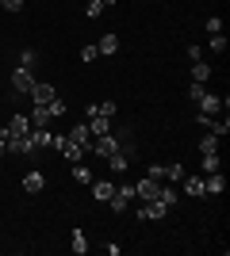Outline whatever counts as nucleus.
I'll use <instances>...</instances> for the list:
<instances>
[{
	"label": "nucleus",
	"instance_id": "f257e3e1",
	"mask_svg": "<svg viewBox=\"0 0 230 256\" xmlns=\"http://www.w3.org/2000/svg\"><path fill=\"white\" fill-rule=\"evenodd\" d=\"M123 142H131V134L127 130H119V134H100V138H92V146H88V153H100V157H111V153L123 150Z\"/></svg>",
	"mask_w": 230,
	"mask_h": 256
},
{
	"label": "nucleus",
	"instance_id": "f03ea898",
	"mask_svg": "<svg viewBox=\"0 0 230 256\" xmlns=\"http://www.w3.org/2000/svg\"><path fill=\"white\" fill-rule=\"evenodd\" d=\"M8 84H12V96H31V88H35V76L31 69H23V65H16L8 76Z\"/></svg>",
	"mask_w": 230,
	"mask_h": 256
},
{
	"label": "nucleus",
	"instance_id": "7ed1b4c3",
	"mask_svg": "<svg viewBox=\"0 0 230 256\" xmlns=\"http://www.w3.org/2000/svg\"><path fill=\"white\" fill-rule=\"evenodd\" d=\"M165 214H169V206H165V203H157V199H150V203H138L134 218H138V222H161Z\"/></svg>",
	"mask_w": 230,
	"mask_h": 256
},
{
	"label": "nucleus",
	"instance_id": "20e7f679",
	"mask_svg": "<svg viewBox=\"0 0 230 256\" xmlns=\"http://www.w3.org/2000/svg\"><path fill=\"white\" fill-rule=\"evenodd\" d=\"M196 122H199L203 130H207V134H215V138H226V130H230V122H226V118H215V115H199Z\"/></svg>",
	"mask_w": 230,
	"mask_h": 256
},
{
	"label": "nucleus",
	"instance_id": "39448f33",
	"mask_svg": "<svg viewBox=\"0 0 230 256\" xmlns=\"http://www.w3.org/2000/svg\"><path fill=\"white\" fill-rule=\"evenodd\" d=\"M157 192H161V180H153V176H146V180H138V184H134V195H138L142 203L157 199Z\"/></svg>",
	"mask_w": 230,
	"mask_h": 256
},
{
	"label": "nucleus",
	"instance_id": "423d86ee",
	"mask_svg": "<svg viewBox=\"0 0 230 256\" xmlns=\"http://www.w3.org/2000/svg\"><path fill=\"white\" fill-rule=\"evenodd\" d=\"M54 150H62V157L66 160H85V150H81V146H77V142H69V138H54Z\"/></svg>",
	"mask_w": 230,
	"mask_h": 256
},
{
	"label": "nucleus",
	"instance_id": "0eeeda50",
	"mask_svg": "<svg viewBox=\"0 0 230 256\" xmlns=\"http://www.w3.org/2000/svg\"><path fill=\"white\" fill-rule=\"evenodd\" d=\"M66 138H69V142H77V146H81L85 153H88V146H92V134H88V122H73Z\"/></svg>",
	"mask_w": 230,
	"mask_h": 256
},
{
	"label": "nucleus",
	"instance_id": "6e6552de",
	"mask_svg": "<svg viewBox=\"0 0 230 256\" xmlns=\"http://www.w3.org/2000/svg\"><path fill=\"white\" fill-rule=\"evenodd\" d=\"M54 96H58V88L50 84V80H35V88H31V100H35V104H50Z\"/></svg>",
	"mask_w": 230,
	"mask_h": 256
},
{
	"label": "nucleus",
	"instance_id": "1a4fd4ad",
	"mask_svg": "<svg viewBox=\"0 0 230 256\" xmlns=\"http://www.w3.org/2000/svg\"><path fill=\"white\" fill-rule=\"evenodd\" d=\"M196 104H199V115H219L222 111V96H215V92H203Z\"/></svg>",
	"mask_w": 230,
	"mask_h": 256
},
{
	"label": "nucleus",
	"instance_id": "9d476101",
	"mask_svg": "<svg viewBox=\"0 0 230 256\" xmlns=\"http://www.w3.org/2000/svg\"><path fill=\"white\" fill-rule=\"evenodd\" d=\"M27 130H31V115H12V118H8V130H4V134H12V138H23Z\"/></svg>",
	"mask_w": 230,
	"mask_h": 256
},
{
	"label": "nucleus",
	"instance_id": "9b49d317",
	"mask_svg": "<svg viewBox=\"0 0 230 256\" xmlns=\"http://www.w3.org/2000/svg\"><path fill=\"white\" fill-rule=\"evenodd\" d=\"M222 188H226V176H222V172H207V176H203V195H222Z\"/></svg>",
	"mask_w": 230,
	"mask_h": 256
},
{
	"label": "nucleus",
	"instance_id": "f8f14e48",
	"mask_svg": "<svg viewBox=\"0 0 230 256\" xmlns=\"http://www.w3.org/2000/svg\"><path fill=\"white\" fill-rule=\"evenodd\" d=\"M180 192H184L188 199H199V195H203V176H188V172H184V180H180Z\"/></svg>",
	"mask_w": 230,
	"mask_h": 256
},
{
	"label": "nucleus",
	"instance_id": "ddd939ff",
	"mask_svg": "<svg viewBox=\"0 0 230 256\" xmlns=\"http://www.w3.org/2000/svg\"><path fill=\"white\" fill-rule=\"evenodd\" d=\"M115 111H119V107H115V100H104V104H88V107H85V115H88V118H92V115L115 118Z\"/></svg>",
	"mask_w": 230,
	"mask_h": 256
},
{
	"label": "nucleus",
	"instance_id": "4468645a",
	"mask_svg": "<svg viewBox=\"0 0 230 256\" xmlns=\"http://www.w3.org/2000/svg\"><path fill=\"white\" fill-rule=\"evenodd\" d=\"M111 195H115V184L111 180H92V199L96 203H108Z\"/></svg>",
	"mask_w": 230,
	"mask_h": 256
},
{
	"label": "nucleus",
	"instance_id": "2eb2a0df",
	"mask_svg": "<svg viewBox=\"0 0 230 256\" xmlns=\"http://www.w3.org/2000/svg\"><path fill=\"white\" fill-rule=\"evenodd\" d=\"M43 188H46V176H43V172H27V176H23V192H27V195H39Z\"/></svg>",
	"mask_w": 230,
	"mask_h": 256
},
{
	"label": "nucleus",
	"instance_id": "dca6fc26",
	"mask_svg": "<svg viewBox=\"0 0 230 256\" xmlns=\"http://www.w3.org/2000/svg\"><path fill=\"white\" fill-rule=\"evenodd\" d=\"M50 122H54L50 107H46V104H35L31 107V126H50Z\"/></svg>",
	"mask_w": 230,
	"mask_h": 256
},
{
	"label": "nucleus",
	"instance_id": "f3484780",
	"mask_svg": "<svg viewBox=\"0 0 230 256\" xmlns=\"http://www.w3.org/2000/svg\"><path fill=\"white\" fill-rule=\"evenodd\" d=\"M157 203H165L169 210H173V206L180 203V192H176L173 184H161V192H157Z\"/></svg>",
	"mask_w": 230,
	"mask_h": 256
},
{
	"label": "nucleus",
	"instance_id": "a211bd4d",
	"mask_svg": "<svg viewBox=\"0 0 230 256\" xmlns=\"http://www.w3.org/2000/svg\"><path fill=\"white\" fill-rule=\"evenodd\" d=\"M108 130H111V118H104V115H92V118H88V134H92V138L108 134Z\"/></svg>",
	"mask_w": 230,
	"mask_h": 256
},
{
	"label": "nucleus",
	"instance_id": "6ab92c4d",
	"mask_svg": "<svg viewBox=\"0 0 230 256\" xmlns=\"http://www.w3.org/2000/svg\"><path fill=\"white\" fill-rule=\"evenodd\" d=\"M96 50L100 54H104V58H111V54H115V50H119V34H104V38H100V46H96Z\"/></svg>",
	"mask_w": 230,
	"mask_h": 256
},
{
	"label": "nucleus",
	"instance_id": "aec40b11",
	"mask_svg": "<svg viewBox=\"0 0 230 256\" xmlns=\"http://www.w3.org/2000/svg\"><path fill=\"white\" fill-rule=\"evenodd\" d=\"M192 80H196V84H207L211 80V65L207 62H192Z\"/></svg>",
	"mask_w": 230,
	"mask_h": 256
},
{
	"label": "nucleus",
	"instance_id": "412c9836",
	"mask_svg": "<svg viewBox=\"0 0 230 256\" xmlns=\"http://www.w3.org/2000/svg\"><path fill=\"white\" fill-rule=\"evenodd\" d=\"M184 164H165V168H161V180H173V184H180V180H184Z\"/></svg>",
	"mask_w": 230,
	"mask_h": 256
},
{
	"label": "nucleus",
	"instance_id": "4be33fe9",
	"mask_svg": "<svg viewBox=\"0 0 230 256\" xmlns=\"http://www.w3.org/2000/svg\"><path fill=\"white\" fill-rule=\"evenodd\" d=\"M69 248H73L77 256H85V252H88V237H85V230H73V245H69Z\"/></svg>",
	"mask_w": 230,
	"mask_h": 256
},
{
	"label": "nucleus",
	"instance_id": "5701e85b",
	"mask_svg": "<svg viewBox=\"0 0 230 256\" xmlns=\"http://www.w3.org/2000/svg\"><path fill=\"white\" fill-rule=\"evenodd\" d=\"M108 206H111V210H115V214H127V210H131V199H123V195L115 192V195H111V199H108Z\"/></svg>",
	"mask_w": 230,
	"mask_h": 256
},
{
	"label": "nucleus",
	"instance_id": "b1692460",
	"mask_svg": "<svg viewBox=\"0 0 230 256\" xmlns=\"http://www.w3.org/2000/svg\"><path fill=\"white\" fill-rule=\"evenodd\" d=\"M199 153H219V138H215V134H203V138H199Z\"/></svg>",
	"mask_w": 230,
	"mask_h": 256
},
{
	"label": "nucleus",
	"instance_id": "393cba45",
	"mask_svg": "<svg viewBox=\"0 0 230 256\" xmlns=\"http://www.w3.org/2000/svg\"><path fill=\"white\" fill-rule=\"evenodd\" d=\"M73 180H77V184H92V172H88L85 164H81V160L73 164Z\"/></svg>",
	"mask_w": 230,
	"mask_h": 256
},
{
	"label": "nucleus",
	"instance_id": "a878e982",
	"mask_svg": "<svg viewBox=\"0 0 230 256\" xmlns=\"http://www.w3.org/2000/svg\"><path fill=\"white\" fill-rule=\"evenodd\" d=\"M100 12H104V4H100V0H88V8H85L88 20H100Z\"/></svg>",
	"mask_w": 230,
	"mask_h": 256
},
{
	"label": "nucleus",
	"instance_id": "bb28decb",
	"mask_svg": "<svg viewBox=\"0 0 230 256\" xmlns=\"http://www.w3.org/2000/svg\"><path fill=\"white\" fill-rule=\"evenodd\" d=\"M203 168H207V172H219V153H203Z\"/></svg>",
	"mask_w": 230,
	"mask_h": 256
},
{
	"label": "nucleus",
	"instance_id": "cd10ccee",
	"mask_svg": "<svg viewBox=\"0 0 230 256\" xmlns=\"http://www.w3.org/2000/svg\"><path fill=\"white\" fill-rule=\"evenodd\" d=\"M115 192H119L123 199H131V203L138 199V195H134V184H115Z\"/></svg>",
	"mask_w": 230,
	"mask_h": 256
},
{
	"label": "nucleus",
	"instance_id": "c85d7f7f",
	"mask_svg": "<svg viewBox=\"0 0 230 256\" xmlns=\"http://www.w3.org/2000/svg\"><path fill=\"white\" fill-rule=\"evenodd\" d=\"M203 31H211V34H222V20H219V16H211V20L203 23Z\"/></svg>",
	"mask_w": 230,
	"mask_h": 256
},
{
	"label": "nucleus",
	"instance_id": "c756f323",
	"mask_svg": "<svg viewBox=\"0 0 230 256\" xmlns=\"http://www.w3.org/2000/svg\"><path fill=\"white\" fill-rule=\"evenodd\" d=\"M20 65H23V69H31V65H35V50H31V46L20 50Z\"/></svg>",
	"mask_w": 230,
	"mask_h": 256
},
{
	"label": "nucleus",
	"instance_id": "7c9ffc66",
	"mask_svg": "<svg viewBox=\"0 0 230 256\" xmlns=\"http://www.w3.org/2000/svg\"><path fill=\"white\" fill-rule=\"evenodd\" d=\"M211 50H215V54L226 50V34H211Z\"/></svg>",
	"mask_w": 230,
	"mask_h": 256
},
{
	"label": "nucleus",
	"instance_id": "2f4dec72",
	"mask_svg": "<svg viewBox=\"0 0 230 256\" xmlns=\"http://www.w3.org/2000/svg\"><path fill=\"white\" fill-rule=\"evenodd\" d=\"M0 4H4V12H12V16H16V12H23V4H27V0H0Z\"/></svg>",
	"mask_w": 230,
	"mask_h": 256
},
{
	"label": "nucleus",
	"instance_id": "473e14b6",
	"mask_svg": "<svg viewBox=\"0 0 230 256\" xmlns=\"http://www.w3.org/2000/svg\"><path fill=\"white\" fill-rule=\"evenodd\" d=\"M96 58H100L96 46H85V50H81V62H96Z\"/></svg>",
	"mask_w": 230,
	"mask_h": 256
},
{
	"label": "nucleus",
	"instance_id": "72a5a7b5",
	"mask_svg": "<svg viewBox=\"0 0 230 256\" xmlns=\"http://www.w3.org/2000/svg\"><path fill=\"white\" fill-rule=\"evenodd\" d=\"M203 92H207V84H196V80H192V88H188V96H192V100H199Z\"/></svg>",
	"mask_w": 230,
	"mask_h": 256
},
{
	"label": "nucleus",
	"instance_id": "f704fd0d",
	"mask_svg": "<svg viewBox=\"0 0 230 256\" xmlns=\"http://www.w3.org/2000/svg\"><path fill=\"white\" fill-rule=\"evenodd\" d=\"M188 58H192V62H199V58H203V46L192 42V46H188Z\"/></svg>",
	"mask_w": 230,
	"mask_h": 256
},
{
	"label": "nucleus",
	"instance_id": "c9c22d12",
	"mask_svg": "<svg viewBox=\"0 0 230 256\" xmlns=\"http://www.w3.org/2000/svg\"><path fill=\"white\" fill-rule=\"evenodd\" d=\"M100 4H104V8H111V4H115V0H100Z\"/></svg>",
	"mask_w": 230,
	"mask_h": 256
},
{
	"label": "nucleus",
	"instance_id": "e433bc0d",
	"mask_svg": "<svg viewBox=\"0 0 230 256\" xmlns=\"http://www.w3.org/2000/svg\"><path fill=\"white\" fill-rule=\"evenodd\" d=\"M0 157H4V138H0Z\"/></svg>",
	"mask_w": 230,
	"mask_h": 256
}]
</instances>
